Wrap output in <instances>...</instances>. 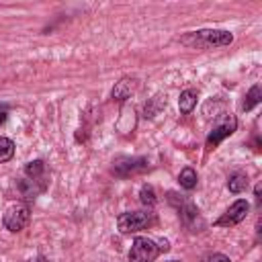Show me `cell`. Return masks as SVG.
<instances>
[{
	"label": "cell",
	"instance_id": "cell-1",
	"mask_svg": "<svg viewBox=\"0 0 262 262\" xmlns=\"http://www.w3.org/2000/svg\"><path fill=\"white\" fill-rule=\"evenodd\" d=\"M154 221V213L149 211H127L117 217V227L121 233H135L139 229H145Z\"/></svg>",
	"mask_w": 262,
	"mask_h": 262
},
{
	"label": "cell",
	"instance_id": "cell-2",
	"mask_svg": "<svg viewBox=\"0 0 262 262\" xmlns=\"http://www.w3.org/2000/svg\"><path fill=\"white\" fill-rule=\"evenodd\" d=\"M237 129V119H235V115H231V113H227V115H223L217 123H215V127L211 129V133L207 135V149H215L225 137H229L233 131Z\"/></svg>",
	"mask_w": 262,
	"mask_h": 262
},
{
	"label": "cell",
	"instance_id": "cell-3",
	"mask_svg": "<svg viewBox=\"0 0 262 262\" xmlns=\"http://www.w3.org/2000/svg\"><path fill=\"white\" fill-rule=\"evenodd\" d=\"M192 37H194V45L201 47H221L233 41V35L229 31H219V29H201L194 31Z\"/></svg>",
	"mask_w": 262,
	"mask_h": 262
},
{
	"label": "cell",
	"instance_id": "cell-4",
	"mask_svg": "<svg viewBox=\"0 0 262 262\" xmlns=\"http://www.w3.org/2000/svg\"><path fill=\"white\" fill-rule=\"evenodd\" d=\"M145 170H149V162L145 158H117L113 162V172L121 178H129L135 174H143Z\"/></svg>",
	"mask_w": 262,
	"mask_h": 262
},
{
	"label": "cell",
	"instance_id": "cell-5",
	"mask_svg": "<svg viewBox=\"0 0 262 262\" xmlns=\"http://www.w3.org/2000/svg\"><path fill=\"white\" fill-rule=\"evenodd\" d=\"M29 221H31V211H29L27 205H12V207L6 209L4 217H2L4 227L8 231H12V233L25 229L29 225Z\"/></svg>",
	"mask_w": 262,
	"mask_h": 262
},
{
	"label": "cell",
	"instance_id": "cell-6",
	"mask_svg": "<svg viewBox=\"0 0 262 262\" xmlns=\"http://www.w3.org/2000/svg\"><path fill=\"white\" fill-rule=\"evenodd\" d=\"M160 250L149 237H135L129 250V262H154Z\"/></svg>",
	"mask_w": 262,
	"mask_h": 262
},
{
	"label": "cell",
	"instance_id": "cell-7",
	"mask_svg": "<svg viewBox=\"0 0 262 262\" xmlns=\"http://www.w3.org/2000/svg\"><path fill=\"white\" fill-rule=\"evenodd\" d=\"M248 209H250L248 201H246V199H237L235 203H231V205L225 209V213L215 221V225H217V227H231V225H237L239 221L246 219Z\"/></svg>",
	"mask_w": 262,
	"mask_h": 262
},
{
	"label": "cell",
	"instance_id": "cell-8",
	"mask_svg": "<svg viewBox=\"0 0 262 262\" xmlns=\"http://www.w3.org/2000/svg\"><path fill=\"white\" fill-rule=\"evenodd\" d=\"M137 88H139L137 78H123V80H119V82L115 84V88H113V98H115V100H127L133 92H137Z\"/></svg>",
	"mask_w": 262,
	"mask_h": 262
},
{
	"label": "cell",
	"instance_id": "cell-9",
	"mask_svg": "<svg viewBox=\"0 0 262 262\" xmlns=\"http://www.w3.org/2000/svg\"><path fill=\"white\" fill-rule=\"evenodd\" d=\"M196 98H199L196 90H192V88L182 90V92H180V98H178V108H180V113L188 115V113L196 106Z\"/></svg>",
	"mask_w": 262,
	"mask_h": 262
},
{
	"label": "cell",
	"instance_id": "cell-10",
	"mask_svg": "<svg viewBox=\"0 0 262 262\" xmlns=\"http://www.w3.org/2000/svg\"><path fill=\"white\" fill-rule=\"evenodd\" d=\"M227 188L231 190V192H244L246 188H248V176L244 174V172H235V174H231L229 176V180H227Z\"/></svg>",
	"mask_w": 262,
	"mask_h": 262
},
{
	"label": "cell",
	"instance_id": "cell-11",
	"mask_svg": "<svg viewBox=\"0 0 262 262\" xmlns=\"http://www.w3.org/2000/svg\"><path fill=\"white\" fill-rule=\"evenodd\" d=\"M260 98H262V88H260V84H254V86L250 88V92L246 94V100H244L242 108H244V111H252V108L260 102Z\"/></svg>",
	"mask_w": 262,
	"mask_h": 262
},
{
	"label": "cell",
	"instance_id": "cell-12",
	"mask_svg": "<svg viewBox=\"0 0 262 262\" xmlns=\"http://www.w3.org/2000/svg\"><path fill=\"white\" fill-rule=\"evenodd\" d=\"M25 174L31 178V180H41L43 174H45V164L43 160H33L25 166Z\"/></svg>",
	"mask_w": 262,
	"mask_h": 262
},
{
	"label": "cell",
	"instance_id": "cell-13",
	"mask_svg": "<svg viewBox=\"0 0 262 262\" xmlns=\"http://www.w3.org/2000/svg\"><path fill=\"white\" fill-rule=\"evenodd\" d=\"M178 182H180L182 188L192 190V188L196 186V172H194L192 168H182L180 174H178Z\"/></svg>",
	"mask_w": 262,
	"mask_h": 262
},
{
	"label": "cell",
	"instance_id": "cell-14",
	"mask_svg": "<svg viewBox=\"0 0 262 262\" xmlns=\"http://www.w3.org/2000/svg\"><path fill=\"white\" fill-rule=\"evenodd\" d=\"M14 156V143L8 137H0V164L12 160Z\"/></svg>",
	"mask_w": 262,
	"mask_h": 262
},
{
	"label": "cell",
	"instance_id": "cell-15",
	"mask_svg": "<svg viewBox=\"0 0 262 262\" xmlns=\"http://www.w3.org/2000/svg\"><path fill=\"white\" fill-rule=\"evenodd\" d=\"M139 201L145 205V207H154L156 205V190H154V186L151 184H143L141 186V190H139Z\"/></svg>",
	"mask_w": 262,
	"mask_h": 262
},
{
	"label": "cell",
	"instance_id": "cell-16",
	"mask_svg": "<svg viewBox=\"0 0 262 262\" xmlns=\"http://www.w3.org/2000/svg\"><path fill=\"white\" fill-rule=\"evenodd\" d=\"M166 104V96L162 98V96H154L147 104H145V117H154L156 113H158V108L160 106H164Z\"/></svg>",
	"mask_w": 262,
	"mask_h": 262
},
{
	"label": "cell",
	"instance_id": "cell-17",
	"mask_svg": "<svg viewBox=\"0 0 262 262\" xmlns=\"http://www.w3.org/2000/svg\"><path fill=\"white\" fill-rule=\"evenodd\" d=\"M201 262H231L225 254H219V252H213V254H207V256H203V260Z\"/></svg>",
	"mask_w": 262,
	"mask_h": 262
},
{
	"label": "cell",
	"instance_id": "cell-18",
	"mask_svg": "<svg viewBox=\"0 0 262 262\" xmlns=\"http://www.w3.org/2000/svg\"><path fill=\"white\" fill-rule=\"evenodd\" d=\"M6 119H8V108H6L4 104H0V125H2Z\"/></svg>",
	"mask_w": 262,
	"mask_h": 262
},
{
	"label": "cell",
	"instance_id": "cell-19",
	"mask_svg": "<svg viewBox=\"0 0 262 262\" xmlns=\"http://www.w3.org/2000/svg\"><path fill=\"white\" fill-rule=\"evenodd\" d=\"M158 250H160V252H168V250H170V244H168V239H160V244H158Z\"/></svg>",
	"mask_w": 262,
	"mask_h": 262
},
{
	"label": "cell",
	"instance_id": "cell-20",
	"mask_svg": "<svg viewBox=\"0 0 262 262\" xmlns=\"http://www.w3.org/2000/svg\"><path fill=\"white\" fill-rule=\"evenodd\" d=\"M170 262H178V260H170Z\"/></svg>",
	"mask_w": 262,
	"mask_h": 262
}]
</instances>
